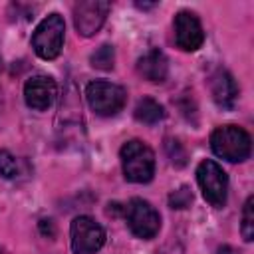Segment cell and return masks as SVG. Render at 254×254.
<instances>
[{
  "label": "cell",
  "instance_id": "6da1fadb",
  "mask_svg": "<svg viewBox=\"0 0 254 254\" xmlns=\"http://www.w3.org/2000/svg\"><path fill=\"white\" fill-rule=\"evenodd\" d=\"M210 147L214 155L228 163H242L250 157L252 139L238 125H222L216 127L210 135Z\"/></svg>",
  "mask_w": 254,
  "mask_h": 254
},
{
  "label": "cell",
  "instance_id": "7a4b0ae2",
  "mask_svg": "<svg viewBox=\"0 0 254 254\" xmlns=\"http://www.w3.org/2000/svg\"><path fill=\"white\" fill-rule=\"evenodd\" d=\"M121 167L123 175L129 183H149L155 175V153L151 151L149 145H145L139 139L127 141L121 151Z\"/></svg>",
  "mask_w": 254,
  "mask_h": 254
},
{
  "label": "cell",
  "instance_id": "3957f363",
  "mask_svg": "<svg viewBox=\"0 0 254 254\" xmlns=\"http://www.w3.org/2000/svg\"><path fill=\"white\" fill-rule=\"evenodd\" d=\"M65 24L60 14L46 16L32 34V48L42 60H56L64 48Z\"/></svg>",
  "mask_w": 254,
  "mask_h": 254
},
{
  "label": "cell",
  "instance_id": "277c9868",
  "mask_svg": "<svg viewBox=\"0 0 254 254\" xmlns=\"http://www.w3.org/2000/svg\"><path fill=\"white\" fill-rule=\"evenodd\" d=\"M85 97H87V103L93 113H97L101 117H111L123 109L127 93L117 83H111L105 79H95V81L87 83Z\"/></svg>",
  "mask_w": 254,
  "mask_h": 254
},
{
  "label": "cell",
  "instance_id": "5b68a950",
  "mask_svg": "<svg viewBox=\"0 0 254 254\" xmlns=\"http://www.w3.org/2000/svg\"><path fill=\"white\" fill-rule=\"evenodd\" d=\"M196 181L202 190V196L208 204L222 208L228 198V177L224 169L212 159H204L196 167Z\"/></svg>",
  "mask_w": 254,
  "mask_h": 254
},
{
  "label": "cell",
  "instance_id": "8992f818",
  "mask_svg": "<svg viewBox=\"0 0 254 254\" xmlns=\"http://www.w3.org/2000/svg\"><path fill=\"white\" fill-rule=\"evenodd\" d=\"M73 254H95L105 244V230L91 216H75L69 226Z\"/></svg>",
  "mask_w": 254,
  "mask_h": 254
},
{
  "label": "cell",
  "instance_id": "52a82bcc",
  "mask_svg": "<svg viewBox=\"0 0 254 254\" xmlns=\"http://www.w3.org/2000/svg\"><path fill=\"white\" fill-rule=\"evenodd\" d=\"M125 218H127V226L131 228V232L143 240L153 238L161 228V216L155 210V206L137 196L127 202Z\"/></svg>",
  "mask_w": 254,
  "mask_h": 254
},
{
  "label": "cell",
  "instance_id": "ba28073f",
  "mask_svg": "<svg viewBox=\"0 0 254 254\" xmlns=\"http://www.w3.org/2000/svg\"><path fill=\"white\" fill-rule=\"evenodd\" d=\"M111 10L109 2H101V0H83L77 2L73 6V26L77 30L79 36L89 38L93 34H97L107 18Z\"/></svg>",
  "mask_w": 254,
  "mask_h": 254
},
{
  "label": "cell",
  "instance_id": "9c48e42d",
  "mask_svg": "<svg viewBox=\"0 0 254 254\" xmlns=\"http://www.w3.org/2000/svg\"><path fill=\"white\" fill-rule=\"evenodd\" d=\"M175 42L183 52H196L204 42V32L196 14L181 10L175 16Z\"/></svg>",
  "mask_w": 254,
  "mask_h": 254
},
{
  "label": "cell",
  "instance_id": "30bf717a",
  "mask_svg": "<svg viewBox=\"0 0 254 254\" xmlns=\"http://www.w3.org/2000/svg\"><path fill=\"white\" fill-rule=\"evenodd\" d=\"M58 95V85L50 75H34L24 83V99L26 105L36 111H46L52 107Z\"/></svg>",
  "mask_w": 254,
  "mask_h": 254
},
{
  "label": "cell",
  "instance_id": "8fae6325",
  "mask_svg": "<svg viewBox=\"0 0 254 254\" xmlns=\"http://www.w3.org/2000/svg\"><path fill=\"white\" fill-rule=\"evenodd\" d=\"M210 93L218 107L232 109L238 99V85L226 69H216L210 75Z\"/></svg>",
  "mask_w": 254,
  "mask_h": 254
},
{
  "label": "cell",
  "instance_id": "7c38bea8",
  "mask_svg": "<svg viewBox=\"0 0 254 254\" xmlns=\"http://www.w3.org/2000/svg\"><path fill=\"white\" fill-rule=\"evenodd\" d=\"M137 71L143 79L153 81V83H161L169 75V60L161 50H157V48L149 50L145 56L139 58Z\"/></svg>",
  "mask_w": 254,
  "mask_h": 254
},
{
  "label": "cell",
  "instance_id": "4fadbf2b",
  "mask_svg": "<svg viewBox=\"0 0 254 254\" xmlns=\"http://www.w3.org/2000/svg\"><path fill=\"white\" fill-rule=\"evenodd\" d=\"M135 119L141 121V123H147V125H153V123H159L163 117H165V109L159 101L151 99V97H143L137 105H135Z\"/></svg>",
  "mask_w": 254,
  "mask_h": 254
},
{
  "label": "cell",
  "instance_id": "5bb4252c",
  "mask_svg": "<svg viewBox=\"0 0 254 254\" xmlns=\"http://www.w3.org/2000/svg\"><path fill=\"white\" fill-rule=\"evenodd\" d=\"M89 62H91V65L97 67V69H111V67H113V62H115L113 46L103 44L101 48H97V50L91 54Z\"/></svg>",
  "mask_w": 254,
  "mask_h": 254
},
{
  "label": "cell",
  "instance_id": "9a60e30c",
  "mask_svg": "<svg viewBox=\"0 0 254 254\" xmlns=\"http://www.w3.org/2000/svg\"><path fill=\"white\" fill-rule=\"evenodd\" d=\"M240 232H242V238L246 242H252V238H254V196H248L244 202Z\"/></svg>",
  "mask_w": 254,
  "mask_h": 254
},
{
  "label": "cell",
  "instance_id": "2e32d148",
  "mask_svg": "<svg viewBox=\"0 0 254 254\" xmlns=\"http://www.w3.org/2000/svg\"><path fill=\"white\" fill-rule=\"evenodd\" d=\"M18 161L16 157L6 151V149H0V177L4 179H16L18 177Z\"/></svg>",
  "mask_w": 254,
  "mask_h": 254
},
{
  "label": "cell",
  "instance_id": "e0dca14e",
  "mask_svg": "<svg viewBox=\"0 0 254 254\" xmlns=\"http://www.w3.org/2000/svg\"><path fill=\"white\" fill-rule=\"evenodd\" d=\"M190 202H192V192H190V189L187 185H183L181 189H177V190H173L169 194L171 208H187Z\"/></svg>",
  "mask_w": 254,
  "mask_h": 254
},
{
  "label": "cell",
  "instance_id": "ac0fdd59",
  "mask_svg": "<svg viewBox=\"0 0 254 254\" xmlns=\"http://www.w3.org/2000/svg\"><path fill=\"white\" fill-rule=\"evenodd\" d=\"M165 147H167V153H169L173 165L183 167V165L187 163V155H185V151H183V147H181L179 141H175V139H167V145H165Z\"/></svg>",
  "mask_w": 254,
  "mask_h": 254
},
{
  "label": "cell",
  "instance_id": "d6986e66",
  "mask_svg": "<svg viewBox=\"0 0 254 254\" xmlns=\"http://www.w3.org/2000/svg\"><path fill=\"white\" fill-rule=\"evenodd\" d=\"M216 254H240V252L236 248H232V246H220L216 250Z\"/></svg>",
  "mask_w": 254,
  "mask_h": 254
},
{
  "label": "cell",
  "instance_id": "ffe728a7",
  "mask_svg": "<svg viewBox=\"0 0 254 254\" xmlns=\"http://www.w3.org/2000/svg\"><path fill=\"white\" fill-rule=\"evenodd\" d=\"M0 254H2V250H0Z\"/></svg>",
  "mask_w": 254,
  "mask_h": 254
}]
</instances>
